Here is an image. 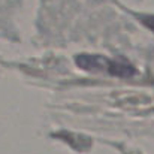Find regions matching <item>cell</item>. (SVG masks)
Here are the masks:
<instances>
[{"label":"cell","mask_w":154,"mask_h":154,"mask_svg":"<svg viewBox=\"0 0 154 154\" xmlns=\"http://www.w3.org/2000/svg\"><path fill=\"white\" fill-rule=\"evenodd\" d=\"M141 20L150 30L154 32V15H144V17H141Z\"/></svg>","instance_id":"obj_1"}]
</instances>
